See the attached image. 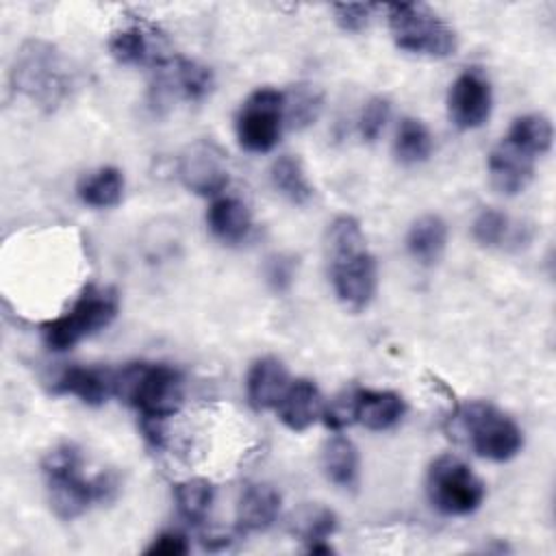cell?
Here are the masks:
<instances>
[{
	"label": "cell",
	"instance_id": "obj_3",
	"mask_svg": "<svg viewBox=\"0 0 556 556\" xmlns=\"http://www.w3.org/2000/svg\"><path fill=\"white\" fill-rule=\"evenodd\" d=\"M11 85L39 109L54 111L74 89V70L70 59L54 43L28 39L15 54Z\"/></svg>",
	"mask_w": 556,
	"mask_h": 556
},
{
	"label": "cell",
	"instance_id": "obj_10",
	"mask_svg": "<svg viewBox=\"0 0 556 556\" xmlns=\"http://www.w3.org/2000/svg\"><path fill=\"white\" fill-rule=\"evenodd\" d=\"M213 89V72L191 59L169 56L165 63L154 67V80L150 98L154 109H167L178 100L200 102Z\"/></svg>",
	"mask_w": 556,
	"mask_h": 556
},
{
	"label": "cell",
	"instance_id": "obj_14",
	"mask_svg": "<svg viewBox=\"0 0 556 556\" xmlns=\"http://www.w3.org/2000/svg\"><path fill=\"white\" fill-rule=\"evenodd\" d=\"M534 156L502 137L489 154V178L493 189L504 195L521 193L534 176Z\"/></svg>",
	"mask_w": 556,
	"mask_h": 556
},
{
	"label": "cell",
	"instance_id": "obj_26",
	"mask_svg": "<svg viewBox=\"0 0 556 556\" xmlns=\"http://www.w3.org/2000/svg\"><path fill=\"white\" fill-rule=\"evenodd\" d=\"M174 500L180 517L189 523H202L213 506L215 486L206 478H189L174 486Z\"/></svg>",
	"mask_w": 556,
	"mask_h": 556
},
{
	"label": "cell",
	"instance_id": "obj_28",
	"mask_svg": "<svg viewBox=\"0 0 556 556\" xmlns=\"http://www.w3.org/2000/svg\"><path fill=\"white\" fill-rule=\"evenodd\" d=\"M321 113V93L315 85L300 83L285 96V119L291 128H306L315 124Z\"/></svg>",
	"mask_w": 556,
	"mask_h": 556
},
{
	"label": "cell",
	"instance_id": "obj_1",
	"mask_svg": "<svg viewBox=\"0 0 556 556\" xmlns=\"http://www.w3.org/2000/svg\"><path fill=\"white\" fill-rule=\"evenodd\" d=\"M326 254L332 289L352 311L369 306L376 293V258L367 248L361 224L350 217H337L326 232Z\"/></svg>",
	"mask_w": 556,
	"mask_h": 556
},
{
	"label": "cell",
	"instance_id": "obj_11",
	"mask_svg": "<svg viewBox=\"0 0 556 556\" xmlns=\"http://www.w3.org/2000/svg\"><path fill=\"white\" fill-rule=\"evenodd\" d=\"M176 174L185 189L198 195H217L228 185L226 154L215 141L198 139L180 152Z\"/></svg>",
	"mask_w": 556,
	"mask_h": 556
},
{
	"label": "cell",
	"instance_id": "obj_9",
	"mask_svg": "<svg viewBox=\"0 0 556 556\" xmlns=\"http://www.w3.org/2000/svg\"><path fill=\"white\" fill-rule=\"evenodd\" d=\"M285 126V93L271 87L252 91L241 104L235 122L237 139L243 150L263 154L269 152Z\"/></svg>",
	"mask_w": 556,
	"mask_h": 556
},
{
	"label": "cell",
	"instance_id": "obj_21",
	"mask_svg": "<svg viewBox=\"0 0 556 556\" xmlns=\"http://www.w3.org/2000/svg\"><path fill=\"white\" fill-rule=\"evenodd\" d=\"M447 243V226L439 215H421L419 219L413 222L406 235V248L408 254L419 263V265H434Z\"/></svg>",
	"mask_w": 556,
	"mask_h": 556
},
{
	"label": "cell",
	"instance_id": "obj_30",
	"mask_svg": "<svg viewBox=\"0 0 556 556\" xmlns=\"http://www.w3.org/2000/svg\"><path fill=\"white\" fill-rule=\"evenodd\" d=\"M334 530H337V515L324 506L306 508L298 519V534L306 543L326 541Z\"/></svg>",
	"mask_w": 556,
	"mask_h": 556
},
{
	"label": "cell",
	"instance_id": "obj_33",
	"mask_svg": "<svg viewBox=\"0 0 556 556\" xmlns=\"http://www.w3.org/2000/svg\"><path fill=\"white\" fill-rule=\"evenodd\" d=\"M374 9L376 7L367 4V2H337V4H332L334 22L345 33H361V30H365L369 26V22H371Z\"/></svg>",
	"mask_w": 556,
	"mask_h": 556
},
{
	"label": "cell",
	"instance_id": "obj_6",
	"mask_svg": "<svg viewBox=\"0 0 556 556\" xmlns=\"http://www.w3.org/2000/svg\"><path fill=\"white\" fill-rule=\"evenodd\" d=\"M387 13L391 37L400 50L432 59H445L456 52L458 39L454 28L426 4H389Z\"/></svg>",
	"mask_w": 556,
	"mask_h": 556
},
{
	"label": "cell",
	"instance_id": "obj_17",
	"mask_svg": "<svg viewBox=\"0 0 556 556\" xmlns=\"http://www.w3.org/2000/svg\"><path fill=\"white\" fill-rule=\"evenodd\" d=\"M287 387H289V374L278 358L263 356L252 363L245 380V391H248V402L254 410L276 408Z\"/></svg>",
	"mask_w": 556,
	"mask_h": 556
},
{
	"label": "cell",
	"instance_id": "obj_12",
	"mask_svg": "<svg viewBox=\"0 0 556 556\" xmlns=\"http://www.w3.org/2000/svg\"><path fill=\"white\" fill-rule=\"evenodd\" d=\"M493 109V89L484 72L478 67L465 70L450 85L447 93V115L452 124L460 130L480 128L489 122Z\"/></svg>",
	"mask_w": 556,
	"mask_h": 556
},
{
	"label": "cell",
	"instance_id": "obj_18",
	"mask_svg": "<svg viewBox=\"0 0 556 556\" xmlns=\"http://www.w3.org/2000/svg\"><path fill=\"white\" fill-rule=\"evenodd\" d=\"M280 493L269 484H250L237 504V523L241 532L267 530L280 513Z\"/></svg>",
	"mask_w": 556,
	"mask_h": 556
},
{
	"label": "cell",
	"instance_id": "obj_24",
	"mask_svg": "<svg viewBox=\"0 0 556 556\" xmlns=\"http://www.w3.org/2000/svg\"><path fill=\"white\" fill-rule=\"evenodd\" d=\"M269 178L274 189L291 204H306L313 198V185L306 178L304 165L298 156L282 154L271 163Z\"/></svg>",
	"mask_w": 556,
	"mask_h": 556
},
{
	"label": "cell",
	"instance_id": "obj_2",
	"mask_svg": "<svg viewBox=\"0 0 556 556\" xmlns=\"http://www.w3.org/2000/svg\"><path fill=\"white\" fill-rule=\"evenodd\" d=\"M48 484L50 506L56 517L70 521L87 513L93 504L109 502L117 493V478L102 471L93 478L83 476V456L74 443L54 445L41 460Z\"/></svg>",
	"mask_w": 556,
	"mask_h": 556
},
{
	"label": "cell",
	"instance_id": "obj_8",
	"mask_svg": "<svg viewBox=\"0 0 556 556\" xmlns=\"http://www.w3.org/2000/svg\"><path fill=\"white\" fill-rule=\"evenodd\" d=\"M458 417L473 452L482 458L504 463L517 456L523 447L519 426L489 402H469L460 408Z\"/></svg>",
	"mask_w": 556,
	"mask_h": 556
},
{
	"label": "cell",
	"instance_id": "obj_25",
	"mask_svg": "<svg viewBox=\"0 0 556 556\" xmlns=\"http://www.w3.org/2000/svg\"><path fill=\"white\" fill-rule=\"evenodd\" d=\"M552 135H554L552 132V122L545 115L528 113V115L517 117L510 124L506 139L510 143H515L517 148H521L523 152H528L530 156L539 159L549 150Z\"/></svg>",
	"mask_w": 556,
	"mask_h": 556
},
{
	"label": "cell",
	"instance_id": "obj_16",
	"mask_svg": "<svg viewBox=\"0 0 556 556\" xmlns=\"http://www.w3.org/2000/svg\"><path fill=\"white\" fill-rule=\"evenodd\" d=\"M321 393L317 384L308 378H298L289 382L285 395L276 406L278 419L293 432H304L306 428H311L317 417H321Z\"/></svg>",
	"mask_w": 556,
	"mask_h": 556
},
{
	"label": "cell",
	"instance_id": "obj_34",
	"mask_svg": "<svg viewBox=\"0 0 556 556\" xmlns=\"http://www.w3.org/2000/svg\"><path fill=\"white\" fill-rule=\"evenodd\" d=\"M295 276V258L278 254L267 263V282L274 291H285L291 287Z\"/></svg>",
	"mask_w": 556,
	"mask_h": 556
},
{
	"label": "cell",
	"instance_id": "obj_32",
	"mask_svg": "<svg viewBox=\"0 0 556 556\" xmlns=\"http://www.w3.org/2000/svg\"><path fill=\"white\" fill-rule=\"evenodd\" d=\"M324 424L332 430H343L356 421V389H348L330 400L321 410Z\"/></svg>",
	"mask_w": 556,
	"mask_h": 556
},
{
	"label": "cell",
	"instance_id": "obj_20",
	"mask_svg": "<svg viewBox=\"0 0 556 556\" xmlns=\"http://www.w3.org/2000/svg\"><path fill=\"white\" fill-rule=\"evenodd\" d=\"M406 413L402 395L395 391L356 389V421L369 430H389Z\"/></svg>",
	"mask_w": 556,
	"mask_h": 556
},
{
	"label": "cell",
	"instance_id": "obj_4",
	"mask_svg": "<svg viewBox=\"0 0 556 556\" xmlns=\"http://www.w3.org/2000/svg\"><path fill=\"white\" fill-rule=\"evenodd\" d=\"M115 395L141 419L165 421L182 404V376L165 363H128L115 371Z\"/></svg>",
	"mask_w": 556,
	"mask_h": 556
},
{
	"label": "cell",
	"instance_id": "obj_19",
	"mask_svg": "<svg viewBox=\"0 0 556 556\" xmlns=\"http://www.w3.org/2000/svg\"><path fill=\"white\" fill-rule=\"evenodd\" d=\"M206 224L213 237L224 243H241L252 230V215L245 202L226 195L217 198L206 211Z\"/></svg>",
	"mask_w": 556,
	"mask_h": 556
},
{
	"label": "cell",
	"instance_id": "obj_22",
	"mask_svg": "<svg viewBox=\"0 0 556 556\" xmlns=\"http://www.w3.org/2000/svg\"><path fill=\"white\" fill-rule=\"evenodd\" d=\"M78 198L91 208L117 206L124 195V176L117 167H100L78 182Z\"/></svg>",
	"mask_w": 556,
	"mask_h": 556
},
{
	"label": "cell",
	"instance_id": "obj_29",
	"mask_svg": "<svg viewBox=\"0 0 556 556\" xmlns=\"http://www.w3.org/2000/svg\"><path fill=\"white\" fill-rule=\"evenodd\" d=\"M473 239L484 248L504 245L510 237V219L497 208H484L478 213L471 226Z\"/></svg>",
	"mask_w": 556,
	"mask_h": 556
},
{
	"label": "cell",
	"instance_id": "obj_31",
	"mask_svg": "<svg viewBox=\"0 0 556 556\" xmlns=\"http://www.w3.org/2000/svg\"><path fill=\"white\" fill-rule=\"evenodd\" d=\"M389 115H391V102L382 96H376L371 98L363 111H361V117H358V135L363 141L371 143L380 137V132L384 130L387 122H389Z\"/></svg>",
	"mask_w": 556,
	"mask_h": 556
},
{
	"label": "cell",
	"instance_id": "obj_13",
	"mask_svg": "<svg viewBox=\"0 0 556 556\" xmlns=\"http://www.w3.org/2000/svg\"><path fill=\"white\" fill-rule=\"evenodd\" d=\"M109 52L122 65H152V67H159L172 56L165 33L143 20H137L117 28L109 37Z\"/></svg>",
	"mask_w": 556,
	"mask_h": 556
},
{
	"label": "cell",
	"instance_id": "obj_35",
	"mask_svg": "<svg viewBox=\"0 0 556 556\" xmlns=\"http://www.w3.org/2000/svg\"><path fill=\"white\" fill-rule=\"evenodd\" d=\"M189 552V543L178 532H163L154 536V541L146 547L148 556H185Z\"/></svg>",
	"mask_w": 556,
	"mask_h": 556
},
{
	"label": "cell",
	"instance_id": "obj_15",
	"mask_svg": "<svg viewBox=\"0 0 556 556\" xmlns=\"http://www.w3.org/2000/svg\"><path fill=\"white\" fill-rule=\"evenodd\" d=\"M56 395H74L87 406H100L115 395V371L104 367H65L52 384Z\"/></svg>",
	"mask_w": 556,
	"mask_h": 556
},
{
	"label": "cell",
	"instance_id": "obj_27",
	"mask_svg": "<svg viewBox=\"0 0 556 556\" xmlns=\"http://www.w3.org/2000/svg\"><path fill=\"white\" fill-rule=\"evenodd\" d=\"M393 150L397 161L404 165L424 163L432 152V135L424 122L415 117H404L397 126Z\"/></svg>",
	"mask_w": 556,
	"mask_h": 556
},
{
	"label": "cell",
	"instance_id": "obj_7",
	"mask_svg": "<svg viewBox=\"0 0 556 556\" xmlns=\"http://www.w3.org/2000/svg\"><path fill=\"white\" fill-rule=\"evenodd\" d=\"M426 493L439 513L463 517L480 508L486 495V486L467 463L452 454H443L428 467Z\"/></svg>",
	"mask_w": 556,
	"mask_h": 556
},
{
	"label": "cell",
	"instance_id": "obj_23",
	"mask_svg": "<svg viewBox=\"0 0 556 556\" xmlns=\"http://www.w3.org/2000/svg\"><path fill=\"white\" fill-rule=\"evenodd\" d=\"M321 467L326 478L341 486L350 489L358 480V452L348 437H332L321 452Z\"/></svg>",
	"mask_w": 556,
	"mask_h": 556
},
{
	"label": "cell",
	"instance_id": "obj_5",
	"mask_svg": "<svg viewBox=\"0 0 556 556\" xmlns=\"http://www.w3.org/2000/svg\"><path fill=\"white\" fill-rule=\"evenodd\" d=\"M119 311V295L113 287L87 285L78 300L61 317L41 324L43 343L54 352H65L83 339L106 328Z\"/></svg>",
	"mask_w": 556,
	"mask_h": 556
}]
</instances>
